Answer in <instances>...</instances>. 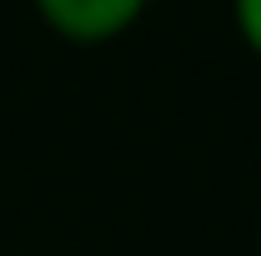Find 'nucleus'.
<instances>
[{"mask_svg": "<svg viewBox=\"0 0 261 256\" xmlns=\"http://www.w3.org/2000/svg\"><path fill=\"white\" fill-rule=\"evenodd\" d=\"M231 31L261 61V0H231Z\"/></svg>", "mask_w": 261, "mask_h": 256, "instance_id": "f03ea898", "label": "nucleus"}, {"mask_svg": "<svg viewBox=\"0 0 261 256\" xmlns=\"http://www.w3.org/2000/svg\"><path fill=\"white\" fill-rule=\"evenodd\" d=\"M35 20L65 45H111L141 25L151 0H31Z\"/></svg>", "mask_w": 261, "mask_h": 256, "instance_id": "f257e3e1", "label": "nucleus"}]
</instances>
